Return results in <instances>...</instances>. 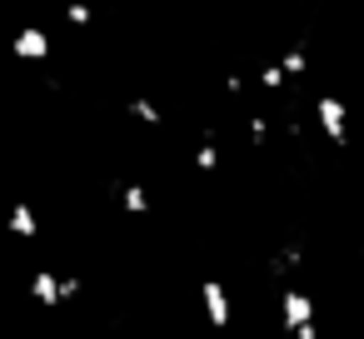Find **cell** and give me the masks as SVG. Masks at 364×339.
Instances as JSON below:
<instances>
[{"label":"cell","mask_w":364,"mask_h":339,"mask_svg":"<svg viewBox=\"0 0 364 339\" xmlns=\"http://www.w3.org/2000/svg\"><path fill=\"white\" fill-rule=\"evenodd\" d=\"M11 235H21V240L36 235V210H31V205H16V210H11Z\"/></svg>","instance_id":"cell-6"},{"label":"cell","mask_w":364,"mask_h":339,"mask_svg":"<svg viewBox=\"0 0 364 339\" xmlns=\"http://www.w3.org/2000/svg\"><path fill=\"white\" fill-rule=\"evenodd\" d=\"M279 319H284L289 334L304 329V324H314V299H309L304 289H284V299H279Z\"/></svg>","instance_id":"cell-4"},{"label":"cell","mask_w":364,"mask_h":339,"mask_svg":"<svg viewBox=\"0 0 364 339\" xmlns=\"http://www.w3.org/2000/svg\"><path fill=\"white\" fill-rule=\"evenodd\" d=\"M130 115L145 125H160V105H150V100H130Z\"/></svg>","instance_id":"cell-8"},{"label":"cell","mask_w":364,"mask_h":339,"mask_svg":"<svg viewBox=\"0 0 364 339\" xmlns=\"http://www.w3.org/2000/svg\"><path fill=\"white\" fill-rule=\"evenodd\" d=\"M11 50H16V60H46V55H50V36H46L41 26H26Z\"/></svg>","instance_id":"cell-5"},{"label":"cell","mask_w":364,"mask_h":339,"mask_svg":"<svg viewBox=\"0 0 364 339\" xmlns=\"http://www.w3.org/2000/svg\"><path fill=\"white\" fill-rule=\"evenodd\" d=\"M31 294H36V304H65V299L80 294V279H55V269H36Z\"/></svg>","instance_id":"cell-2"},{"label":"cell","mask_w":364,"mask_h":339,"mask_svg":"<svg viewBox=\"0 0 364 339\" xmlns=\"http://www.w3.org/2000/svg\"><path fill=\"white\" fill-rule=\"evenodd\" d=\"M200 299H205L210 329H230V289H225L220 279H205V284H200Z\"/></svg>","instance_id":"cell-3"},{"label":"cell","mask_w":364,"mask_h":339,"mask_svg":"<svg viewBox=\"0 0 364 339\" xmlns=\"http://www.w3.org/2000/svg\"><path fill=\"white\" fill-rule=\"evenodd\" d=\"M314 120H319L329 145H349V105L339 95H319L314 100Z\"/></svg>","instance_id":"cell-1"},{"label":"cell","mask_w":364,"mask_h":339,"mask_svg":"<svg viewBox=\"0 0 364 339\" xmlns=\"http://www.w3.org/2000/svg\"><path fill=\"white\" fill-rule=\"evenodd\" d=\"M120 200H125V210H130V215H145V210H150L145 185H125V195H120Z\"/></svg>","instance_id":"cell-7"},{"label":"cell","mask_w":364,"mask_h":339,"mask_svg":"<svg viewBox=\"0 0 364 339\" xmlns=\"http://www.w3.org/2000/svg\"><path fill=\"white\" fill-rule=\"evenodd\" d=\"M195 170H205V175L220 170V150H215V145H200V150H195Z\"/></svg>","instance_id":"cell-9"},{"label":"cell","mask_w":364,"mask_h":339,"mask_svg":"<svg viewBox=\"0 0 364 339\" xmlns=\"http://www.w3.org/2000/svg\"><path fill=\"white\" fill-rule=\"evenodd\" d=\"M65 21H70V26H90V6H85V0H70V6H65Z\"/></svg>","instance_id":"cell-10"}]
</instances>
